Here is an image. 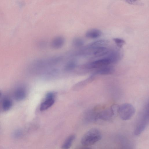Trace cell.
<instances>
[{
  "instance_id": "6da1fadb",
  "label": "cell",
  "mask_w": 149,
  "mask_h": 149,
  "mask_svg": "<svg viewBox=\"0 0 149 149\" xmlns=\"http://www.w3.org/2000/svg\"><path fill=\"white\" fill-rule=\"evenodd\" d=\"M102 138L101 131L97 128H93L84 134L81 139V143L84 146H91L99 141Z\"/></svg>"
},
{
  "instance_id": "44dd1931",
  "label": "cell",
  "mask_w": 149,
  "mask_h": 149,
  "mask_svg": "<svg viewBox=\"0 0 149 149\" xmlns=\"http://www.w3.org/2000/svg\"><path fill=\"white\" fill-rule=\"evenodd\" d=\"M1 95H2V93H1V90H0V99L1 97Z\"/></svg>"
},
{
  "instance_id": "9a60e30c",
  "label": "cell",
  "mask_w": 149,
  "mask_h": 149,
  "mask_svg": "<svg viewBox=\"0 0 149 149\" xmlns=\"http://www.w3.org/2000/svg\"><path fill=\"white\" fill-rule=\"evenodd\" d=\"M83 40L79 37H76L74 38L72 41V44L73 46L75 47H80L84 44Z\"/></svg>"
},
{
  "instance_id": "5bb4252c",
  "label": "cell",
  "mask_w": 149,
  "mask_h": 149,
  "mask_svg": "<svg viewBox=\"0 0 149 149\" xmlns=\"http://www.w3.org/2000/svg\"><path fill=\"white\" fill-rule=\"evenodd\" d=\"M54 102V98H46L45 101L40 105V110L43 111L47 109L53 105Z\"/></svg>"
},
{
  "instance_id": "e0dca14e",
  "label": "cell",
  "mask_w": 149,
  "mask_h": 149,
  "mask_svg": "<svg viewBox=\"0 0 149 149\" xmlns=\"http://www.w3.org/2000/svg\"><path fill=\"white\" fill-rule=\"evenodd\" d=\"M119 106L117 104H113L110 107V109L113 115H116L118 112Z\"/></svg>"
},
{
  "instance_id": "d6986e66",
  "label": "cell",
  "mask_w": 149,
  "mask_h": 149,
  "mask_svg": "<svg viewBox=\"0 0 149 149\" xmlns=\"http://www.w3.org/2000/svg\"><path fill=\"white\" fill-rule=\"evenodd\" d=\"M76 64L73 61H71L69 62L66 65L65 69L67 70H70L74 68Z\"/></svg>"
},
{
  "instance_id": "277c9868",
  "label": "cell",
  "mask_w": 149,
  "mask_h": 149,
  "mask_svg": "<svg viewBox=\"0 0 149 149\" xmlns=\"http://www.w3.org/2000/svg\"><path fill=\"white\" fill-rule=\"evenodd\" d=\"M111 63V59L107 57L89 62L85 64V67L88 69H99L107 66Z\"/></svg>"
},
{
  "instance_id": "9c48e42d",
  "label": "cell",
  "mask_w": 149,
  "mask_h": 149,
  "mask_svg": "<svg viewBox=\"0 0 149 149\" xmlns=\"http://www.w3.org/2000/svg\"><path fill=\"white\" fill-rule=\"evenodd\" d=\"M109 43V41L108 40L104 39L100 40L88 44L85 48L90 49L98 47H104Z\"/></svg>"
},
{
  "instance_id": "7a4b0ae2",
  "label": "cell",
  "mask_w": 149,
  "mask_h": 149,
  "mask_svg": "<svg viewBox=\"0 0 149 149\" xmlns=\"http://www.w3.org/2000/svg\"><path fill=\"white\" fill-rule=\"evenodd\" d=\"M148 104L146 106L143 111L141 114L134 130V134L136 136L140 135L146 128L149 123Z\"/></svg>"
},
{
  "instance_id": "8fae6325",
  "label": "cell",
  "mask_w": 149,
  "mask_h": 149,
  "mask_svg": "<svg viewBox=\"0 0 149 149\" xmlns=\"http://www.w3.org/2000/svg\"><path fill=\"white\" fill-rule=\"evenodd\" d=\"M102 34V32L98 29H93L88 31L86 32L85 35L88 38H95L100 36Z\"/></svg>"
},
{
  "instance_id": "8992f818",
  "label": "cell",
  "mask_w": 149,
  "mask_h": 149,
  "mask_svg": "<svg viewBox=\"0 0 149 149\" xmlns=\"http://www.w3.org/2000/svg\"><path fill=\"white\" fill-rule=\"evenodd\" d=\"M114 116L110 109L103 110L96 114L95 121L99 120L107 121L110 120Z\"/></svg>"
},
{
  "instance_id": "2e32d148",
  "label": "cell",
  "mask_w": 149,
  "mask_h": 149,
  "mask_svg": "<svg viewBox=\"0 0 149 149\" xmlns=\"http://www.w3.org/2000/svg\"><path fill=\"white\" fill-rule=\"evenodd\" d=\"M113 40L117 46L119 47H121L125 44V42L123 40L118 38H115Z\"/></svg>"
},
{
  "instance_id": "5b68a950",
  "label": "cell",
  "mask_w": 149,
  "mask_h": 149,
  "mask_svg": "<svg viewBox=\"0 0 149 149\" xmlns=\"http://www.w3.org/2000/svg\"><path fill=\"white\" fill-rule=\"evenodd\" d=\"M26 96L25 88L22 86L17 87L14 91L13 96L15 100L19 101L24 99Z\"/></svg>"
},
{
  "instance_id": "4fadbf2b",
  "label": "cell",
  "mask_w": 149,
  "mask_h": 149,
  "mask_svg": "<svg viewBox=\"0 0 149 149\" xmlns=\"http://www.w3.org/2000/svg\"><path fill=\"white\" fill-rule=\"evenodd\" d=\"M74 134L69 136L65 140L61 146L62 149H69L71 147L73 142L75 139Z\"/></svg>"
},
{
  "instance_id": "30bf717a",
  "label": "cell",
  "mask_w": 149,
  "mask_h": 149,
  "mask_svg": "<svg viewBox=\"0 0 149 149\" xmlns=\"http://www.w3.org/2000/svg\"><path fill=\"white\" fill-rule=\"evenodd\" d=\"M13 105V102L11 99L8 97H5L3 99L1 102V107L4 111H8Z\"/></svg>"
},
{
  "instance_id": "3957f363",
  "label": "cell",
  "mask_w": 149,
  "mask_h": 149,
  "mask_svg": "<svg viewBox=\"0 0 149 149\" xmlns=\"http://www.w3.org/2000/svg\"><path fill=\"white\" fill-rule=\"evenodd\" d=\"M135 113V108L132 104L125 103L119 106L118 114L122 120H128L133 116Z\"/></svg>"
},
{
  "instance_id": "7c38bea8",
  "label": "cell",
  "mask_w": 149,
  "mask_h": 149,
  "mask_svg": "<svg viewBox=\"0 0 149 149\" xmlns=\"http://www.w3.org/2000/svg\"><path fill=\"white\" fill-rule=\"evenodd\" d=\"M114 71V68L110 66H106L98 69L94 74L107 75L111 74Z\"/></svg>"
},
{
  "instance_id": "7402d4cb",
  "label": "cell",
  "mask_w": 149,
  "mask_h": 149,
  "mask_svg": "<svg viewBox=\"0 0 149 149\" xmlns=\"http://www.w3.org/2000/svg\"></svg>"
},
{
  "instance_id": "52a82bcc",
  "label": "cell",
  "mask_w": 149,
  "mask_h": 149,
  "mask_svg": "<svg viewBox=\"0 0 149 149\" xmlns=\"http://www.w3.org/2000/svg\"><path fill=\"white\" fill-rule=\"evenodd\" d=\"M86 49V48H85ZM92 51L91 52L93 56L95 57H99L108 54L109 50V49L105 47H98L91 49H87Z\"/></svg>"
},
{
  "instance_id": "ac0fdd59",
  "label": "cell",
  "mask_w": 149,
  "mask_h": 149,
  "mask_svg": "<svg viewBox=\"0 0 149 149\" xmlns=\"http://www.w3.org/2000/svg\"><path fill=\"white\" fill-rule=\"evenodd\" d=\"M120 149H134V146L132 143L127 141L123 144Z\"/></svg>"
},
{
  "instance_id": "ffe728a7",
  "label": "cell",
  "mask_w": 149,
  "mask_h": 149,
  "mask_svg": "<svg viewBox=\"0 0 149 149\" xmlns=\"http://www.w3.org/2000/svg\"><path fill=\"white\" fill-rule=\"evenodd\" d=\"M22 134L21 132L19 130H17L15 131L13 133V136L15 138L20 137Z\"/></svg>"
},
{
  "instance_id": "ba28073f",
  "label": "cell",
  "mask_w": 149,
  "mask_h": 149,
  "mask_svg": "<svg viewBox=\"0 0 149 149\" xmlns=\"http://www.w3.org/2000/svg\"><path fill=\"white\" fill-rule=\"evenodd\" d=\"M65 42V40L63 37L58 36L53 39L51 42V45L53 49H58L63 46Z\"/></svg>"
}]
</instances>
